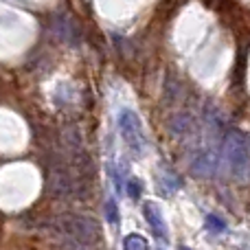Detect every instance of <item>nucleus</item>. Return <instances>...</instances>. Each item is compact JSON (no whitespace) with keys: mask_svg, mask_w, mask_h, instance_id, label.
Returning <instances> with one entry per match:
<instances>
[{"mask_svg":"<svg viewBox=\"0 0 250 250\" xmlns=\"http://www.w3.org/2000/svg\"><path fill=\"white\" fill-rule=\"evenodd\" d=\"M55 222H57L55 229L60 230L64 237H68L70 242L82 244V246H92V244H99L101 237H104L99 224H97L92 217L66 213V215L57 217Z\"/></svg>","mask_w":250,"mask_h":250,"instance_id":"obj_1","label":"nucleus"},{"mask_svg":"<svg viewBox=\"0 0 250 250\" xmlns=\"http://www.w3.org/2000/svg\"><path fill=\"white\" fill-rule=\"evenodd\" d=\"M222 158H224V165L235 178L246 176L250 165V151H248V141L242 132H229L224 136Z\"/></svg>","mask_w":250,"mask_h":250,"instance_id":"obj_2","label":"nucleus"},{"mask_svg":"<svg viewBox=\"0 0 250 250\" xmlns=\"http://www.w3.org/2000/svg\"><path fill=\"white\" fill-rule=\"evenodd\" d=\"M119 132H121L123 141L127 143L129 149L141 154L143 147H145V138H143L141 119L134 110H121L119 112Z\"/></svg>","mask_w":250,"mask_h":250,"instance_id":"obj_3","label":"nucleus"},{"mask_svg":"<svg viewBox=\"0 0 250 250\" xmlns=\"http://www.w3.org/2000/svg\"><path fill=\"white\" fill-rule=\"evenodd\" d=\"M217 165H220V158H217L215 151L204 149L191 160V173L195 178H211L217 171Z\"/></svg>","mask_w":250,"mask_h":250,"instance_id":"obj_4","label":"nucleus"},{"mask_svg":"<svg viewBox=\"0 0 250 250\" xmlns=\"http://www.w3.org/2000/svg\"><path fill=\"white\" fill-rule=\"evenodd\" d=\"M143 215H145L147 226L151 229V233H154L160 242H167V239H169V230H167V224H165V217H163V213H160L158 204L147 202L145 207H143Z\"/></svg>","mask_w":250,"mask_h":250,"instance_id":"obj_5","label":"nucleus"},{"mask_svg":"<svg viewBox=\"0 0 250 250\" xmlns=\"http://www.w3.org/2000/svg\"><path fill=\"white\" fill-rule=\"evenodd\" d=\"M48 191L53 195H68L73 191V182H70L68 173L64 169H51V176H48Z\"/></svg>","mask_w":250,"mask_h":250,"instance_id":"obj_6","label":"nucleus"},{"mask_svg":"<svg viewBox=\"0 0 250 250\" xmlns=\"http://www.w3.org/2000/svg\"><path fill=\"white\" fill-rule=\"evenodd\" d=\"M191 127H193V119H191L189 114H178V117H173L171 123H169V129H171L176 136H185Z\"/></svg>","mask_w":250,"mask_h":250,"instance_id":"obj_7","label":"nucleus"},{"mask_svg":"<svg viewBox=\"0 0 250 250\" xmlns=\"http://www.w3.org/2000/svg\"><path fill=\"white\" fill-rule=\"evenodd\" d=\"M123 248L125 250H147V248H149V244H147V239L143 237V235L132 233V235H127V237H125Z\"/></svg>","mask_w":250,"mask_h":250,"instance_id":"obj_8","label":"nucleus"},{"mask_svg":"<svg viewBox=\"0 0 250 250\" xmlns=\"http://www.w3.org/2000/svg\"><path fill=\"white\" fill-rule=\"evenodd\" d=\"M160 187H163V193H173L176 189H180V178L173 171H165V178H163V182H160Z\"/></svg>","mask_w":250,"mask_h":250,"instance_id":"obj_9","label":"nucleus"},{"mask_svg":"<svg viewBox=\"0 0 250 250\" xmlns=\"http://www.w3.org/2000/svg\"><path fill=\"white\" fill-rule=\"evenodd\" d=\"M207 230H211V233H215V235H220V233H224L226 230V224H224V220L222 217H217V215H213V213H208L207 215Z\"/></svg>","mask_w":250,"mask_h":250,"instance_id":"obj_10","label":"nucleus"},{"mask_svg":"<svg viewBox=\"0 0 250 250\" xmlns=\"http://www.w3.org/2000/svg\"><path fill=\"white\" fill-rule=\"evenodd\" d=\"M125 187H127V195H129L132 200H138V198H141L143 185H141V180H138V178H129V180L125 182Z\"/></svg>","mask_w":250,"mask_h":250,"instance_id":"obj_11","label":"nucleus"},{"mask_svg":"<svg viewBox=\"0 0 250 250\" xmlns=\"http://www.w3.org/2000/svg\"><path fill=\"white\" fill-rule=\"evenodd\" d=\"M105 215H108L110 224H114V226L119 224V208H117L114 200H108V204H105Z\"/></svg>","mask_w":250,"mask_h":250,"instance_id":"obj_12","label":"nucleus"},{"mask_svg":"<svg viewBox=\"0 0 250 250\" xmlns=\"http://www.w3.org/2000/svg\"><path fill=\"white\" fill-rule=\"evenodd\" d=\"M178 250H193V248H187V246H180V248H178Z\"/></svg>","mask_w":250,"mask_h":250,"instance_id":"obj_13","label":"nucleus"}]
</instances>
